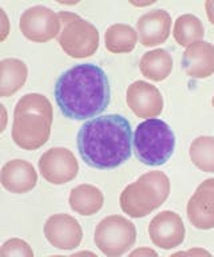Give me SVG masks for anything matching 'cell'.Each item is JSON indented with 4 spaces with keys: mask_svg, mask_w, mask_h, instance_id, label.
Listing matches in <instances>:
<instances>
[{
    "mask_svg": "<svg viewBox=\"0 0 214 257\" xmlns=\"http://www.w3.org/2000/svg\"><path fill=\"white\" fill-rule=\"evenodd\" d=\"M78 150L91 168L110 170L129 161L133 128L123 115L107 114L87 120L78 132Z\"/></svg>",
    "mask_w": 214,
    "mask_h": 257,
    "instance_id": "7a4b0ae2",
    "label": "cell"
},
{
    "mask_svg": "<svg viewBox=\"0 0 214 257\" xmlns=\"http://www.w3.org/2000/svg\"><path fill=\"white\" fill-rule=\"evenodd\" d=\"M149 236L155 246L170 250L185 241L186 228L182 217L173 210H163L150 221Z\"/></svg>",
    "mask_w": 214,
    "mask_h": 257,
    "instance_id": "30bf717a",
    "label": "cell"
},
{
    "mask_svg": "<svg viewBox=\"0 0 214 257\" xmlns=\"http://www.w3.org/2000/svg\"><path fill=\"white\" fill-rule=\"evenodd\" d=\"M137 240V228L127 218L118 214L105 217L97 225L94 242L103 254L119 257L133 248Z\"/></svg>",
    "mask_w": 214,
    "mask_h": 257,
    "instance_id": "52a82bcc",
    "label": "cell"
},
{
    "mask_svg": "<svg viewBox=\"0 0 214 257\" xmlns=\"http://www.w3.org/2000/svg\"><path fill=\"white\" fill-rule=\"evenodd\" d=\"M171 15L166 10L155 8L138 19L137 32L143 47H155L165 43L171 32Z\"/></svg>",
    "mask_w": 214,
    "mask_h": 257,
    "instance_id": "5bb4252c",
    "label": "cell"
},
{
    "mask_svg": "<svg viewBox=\"0 0 214 257\" xmlns=\"http://www.w3.org/2000/svg\"><path fill=\"white\" fill-rule=\"evenodd\" d=\"M29 75V70L23 60L6 58L0 62V96L14 95L23 86Z\"/></svg>",
    "mask_w": 214,
    "mask_h": 257,
    "instance_id": "ac0fdd59",
    "label": "cell"
},
{
    "mask_svg": "<svg viewBox=\"0 0 214 257\" xmlns=\"http://www.w3.org/2000/svg\"><path fill=\"white\" fill-rule=\"evenodd\" d=\"M126 102L130 110L143 119H151L163 111V96L155 86L145 80H137L129 86Z\"/></svg>",
    "mask_w": 214,
    "mask_h": 257,
    "instance_id": "7c38bea8",
    "label": "cell"
},
{
    "mask_svg": "<svg viewBox=\"0 0 214 257\" xmlns=\"http://www.w3.org/2000/svg\"><path fill=\"white\" fill-rule=\"evenodd\" d=\"M0 11H2V16H3V27H5L3 34H2V40H5L7 34H9V19H7V15H6L5 10H0Z\"/></svg>",
    "mask_w": 214,
    "mask_h": 257,
    "instance_id": "4316f807",
    "label": "cell"
},
{
    "mask_svg": "<svg viewBox=\"0 0 214 257\" xmlns=\"http://www.w3.org/2000/svg\"><path fill=\"white\" fill-rule=\"evenodd\" d=\"M154 2H146V3H133L135 4V6H139V7H142V6H149V4H153Z\"/></svg>",
    "mask_w": 214,
    "mask_h": 257,
    "instance_id": "f1b7e54d",
    "label": "cell"
},
{
    "mask_svg": "<svg viewBox=\"0 0 214 257\" xmlns=\"http://www.w3.org/2000/svg\"><path fill=\"white\" fill-rule=\"evenodd\" d=\"M22 34L31 42L46 43L61 34L62 24L59 15L45 6L27 8L19 19Z\"/></svg>",
    "mask_w": 214,
    "mask_h": 257,
    "instance_id": "ba28073f",
    "label": "cell"
},
{
    "mask_svg": "<svg viewBox=\"0 0 214 257\" xmlns=\"http://www.w3.org/2000/svg\"><path fill=\"white\" fill-rule=\"evenodd\" d=\"M175 42L182 47H189L190 44L202 40L205 36V27L201 19L193 14H183L178 16L173 28Z\"/></svg>",
    "mask_w": 214,
    "mask_h": 257,
    "instance_id": "44dd1931",
    "label": "cell"
},
{
    "mask_svg": "<svg viewBox=\"0 0 214 257\" xmlns=\"http://www.w3.org/2000/svg\"><path fill=\"white\" fill-rule=\"evenodd\" d=\"M71 210L81 216L97 214L105 204V196L101 189L90 184H81L71 189L69 196Z\"/></svg>",
    "mask_w": 214,
    "mask_h": 257,
    "instance_id": "e0dca14e",
    "label": "cell"
},
{
    "mask_svg": "<svg viewBox=\"0 0 214 257\" xmlns=\"http://www.w3.org/2000/svg\"><path fill=\"white\" fill-rule=\"evenodd\" d=\"M187 218L194 228H214V178H207L197 188L187 202Z\"/></svg>",
    "mask_w": 214,
    "mask_h": 257,
    "instance_id": "4fadbf2b",
    "label": "cell"
},
{
    "mask_svg": "<svg viewBox=\"0 0 214 257\" xmlns=\"http://www.w3.org/2000/svg\"><path fill=\"white\" fill-rule=\"evenodd\" d=\"M187 254H193V256H210V252L205 249H193V250H187V252H179L175 253V256H187Z\"/></svg>",
    "mask_w": 214,
    "mask_h": 257,
    "instance_id": "d4e9b609",
    "label": "cell"
},
{
    "mask_svg": "<svg viewBox=\"0 0 214 257\" xmlns=\"http://www.w3.org/2000/svg\"><path fill=\"white\" fill-rule=\"evenodd\" d=\"M58 15L62 24L58 43L65 54L75 59L93 56L99 47L98 28L74 12L61 11Z\"/></svg>",
    "mask_w": 214,
    "mask_h": 257,
    "instance_id": "8992f818",
    "label": "cell"
},
{
    "mask_svg": "<svg viewBox=\"0 0 214 257\" xmlns=\"http://www.w3.org/2000/svg\"><path fill=\"white\" fill-rule=\"evenodd\" d=\"M135 157L147 166H161L171 158L175 136L165 120L151 118L137 126L133 138Z\"/></svg>",
    "mask_w": 214,
    "mask_h": 257,
    "instance_id": "5b68a950",
    "label": "cell"
},
{
    "mask_svg": "<svg viewBox=\"0 0 214 257\" xmlns=\"http://www.w3.org/2000/svg\"><path fill=\"white\" fill-rule=\"evenodd\" d=\"M142 75L153 82L167 79L173 71V58L165 48H157L143 54L139 62Z\"/></svg>",
    "mask_w": 214,
    "mask_h": 257,
    "instance_id": "d6986e66",
    "label": "cell"
},
{
    "mask_svg": "<svg viewBox=\"0 0 214 257\" xmlns=\"http://www.w3.org/2000/svg\"><path fill=\"white\" fill-rule=\"evenodd\" d=\"M0 256L2 257H34V250L31 249L26 241L21 238H10L2 245L0 249Z\"/></svg>",
    "mask_w": 214,
    "mask_h": 257,
    "instance_id": "603a6c76",
    "label": "cell"
},
{
    "mask_svg": "<svg viewBox=\"0 0 214 257\" xmlns=\"http://www.w3.org/2000/svg\"><path fill=\"white\" fill-rule=\"evenodd\" d=\"M170 194V180L163 172L153 170L127 185L119 197L122 210L133 218L149 216L166 202Z\"/></svg>",
    "mask_w": 214,
    "mask_h": 257,
    "instance_id": "277c9868",
    "label": "cell"
},
{
    "mask_svg": "<svg viewBox=\"0 0 214 257\" xmlns=\"http://www.w3.org/2000/svg\"><path fill=\"white\" fill-rule=\"evenodd\" d=\"M211 104H213V108H214V96H213V99H211Z\"/></svg>",
    "mask_w": 214,
    "mask_h": 257,
    "instance_id": "f546056e",
    "label": "cell"
},
{
    "mask_svg": "<svg viewBox=\"0 0 214 257\" xmlns=\"http://www.w3.org/2000/svg\"><path fill=\"white\" fill-rule=\"evenodd\" d=\"M42 177L53 185H63L78 176L79 164L74 153L67 148H51L46 150L38 161Z\"/></svg>",
    "mask_w": 214,
    "mask_h": 257,
    "instance_id": "9c48e42d",
    "label": "cell"
},
{
    "mask_svg": "<svg viewBox=\"0 0 214 257\" xmlns=\"http://www.w3.org/2000/svg\"><path fill=\"white\" fill-rule=\"evenodd\" d=\"M46 240L54 248L61 250H73L78 248L83 238L79 221L66 213H58L47 218L45 224Z\"/></svg>",
    "mask_w": 214,
    "mask_h": 257,
    "instance_id": "8fae6325",
    "label": "cell"
},
{
    "mask_svg": "<svg viewBox=\"0 0 214 257\" xmlns=\"http://www.w3.org/2000/svg\"><path fill=\"white\" fill-rule=\"evenodd\" d=\"M0 107H2V111H3V128H2V132H3V130H5V127H6V120H7V115H6V108H5V106L2 104Z\"/></svg>",
    "mask_w": 214,
    "mask_h": 257,
    "instance_id": "83f0119b",
    "label": "cell"
},
{
    "mask_svg": "<svg viewBox=\"0 0 214 257\" xmlns=\"http://www.w3.org/2000/svg\"><path fill=\"white\" fill-rule=\"evenodd\" d=\"M54 96L66 118H97L110 104L111 90L107 74L98 64H75L58 78Z\"/></svg>",
    "mask_w": 214,
    "mask_h": 257,
    "instance_id": "6da1fadb",
    "label": "cell"
},
{
    "mask_svg": "<svg viewBox=\"0 0 214 257\" xmlns=\"http://www.w3.org/2000/svg\"><path fill=\"white\" fill-rule=\"evenodd\" d=\"M0 182L6 190L14 194H25L37 186V170L29 161L19 158L11 160L6 162L2 168Z\"/></svg>",
    "mask_w": 214,
    "mask_h": 257,
    "instance_id": "9a60e30c",
    "label": "cell"
},
{
    "mask_svg": "<svg viewBox=\"0 0 214 257\" xmlns=\"http://www.w3.org/2000/svg\"><path fill=\"white\" fill-rule=\"evenodd\" d=\"M53 104L38 92L26 94L14 110L13 140L25 150H37L49 141L53 126Z\"/></svg>",
    "mask_w": 214,
    "mask_h": 257,
    "instance_id": "3957f363",
    "label": "cell"
},
{
    "mask_svg": "<svg viewBox=\"0 0 214 257\" xmlns=\"http://www.w3.org/2000/svg\"><path fill=\"white\" fill-rule=\"evenodd\" d=\"M189 154L193 164L199 170L214 173V137H197L190 145Z\"/></svg>",
    "mask_w": 214,
    "mask_h": 257,
    "instance_id": "7402d4cb",
    "label": "cell"
},
{
    "mask_svg": "<svg viewBox=\"0 0 214 257\" xmlns=\"http://www.w3.org/2000/svg\"><path fill=\"white\" fill-rule=\"evenodd\" d=\"M182 68L193 79H206L214 74V44L199 40L190 44L182 56Z\"/></svg>",
    "mask_w": 214,
    "mask_h": 257,
    "instance_id": "2e32d148",
    "label": "cell"
},
{
    "mask_svg": "<svg viewBox=\"0 0 214 257\" xmlns=\"http://www.w3.org/2000/svg\"><path fill=\"white\" fill-rule=\"evenodd\" d=\"M130 256H158V254L155 250H153V249L142 248V249H137V250L131 252L130 253Z\"/></svg>",
    "mask_w": 214,
    "mask_h": 257,
    "instance_id": "cb8c5ba5",
    "label": "cell"
},
{
    "mask_svg": "<svg viewBox=\"0 0 214 257\" xmlns=\"http://www.w3.org/2000/svg\"><path fill=\"white\" fill-rule=\"evenodd\" d=\"M206 14H207V18H209L210 23L214 26V0H207L205 3Z\"/></svg>",
    "mask_w": 214,
    "mask_h": 257,
    "instance_id": "484cf974",
    "label": "cell"
},
{
    "mask_svg": "<svg viewBox=\"0 0 214 257\" xmlns=\"http://www.w3.org/2000/svg\"><path fill=\"white\" fill-rule=\"evenodd\" d=\"M137 43L138 32L129 24L117 23L106 30L105 46L113 54H129Z\"/></svg>",
    "mask_w": 214,
    "mask_h": 257,
    "instance_id": "ffe728a7",
    "label": "cell"
}]
</instances>
